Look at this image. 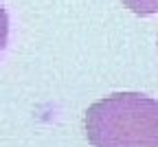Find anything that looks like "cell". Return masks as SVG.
Segmentation results:
<instances>
[{"label":"cell","instance_id":"6da1fadb","mask_svg":"<svg viewBox=\"0 0 158 147\" xmlns=\"http://www.w3.org/2000/svg\"><path fill=\"white\" fill-rule=\"evenodd\" d=\"M92 147H158V99L116 92L94 101L84 116Z\"/></svg>","mask_w":158,"mask_h":147},{"label":"cell","instance_id":"7a4b0ae2","mask_svg":"<svg viewBox=\"0 0 158 147\" xmlns=\"http://www.w3.org/2000/svg\"><path fill=\"white\" fill-rule=\"evenodd\" d=\"M123 5L136 15H152L158 11V0H123Z\"/></svg>","mask_w":158,"mask_h":147},{"label":"cell","instance_id":"3957f363","mask_svg":"<svg viewBox=\"0 0 158 147\" xmlns=\"http://www.w3.org/2000/svg\"><path fill=\"white\" fill-rule=\"evenodd\" d=\"M7 40H9V15H7V9L0 5V53L5 51Z\"/></svg>","mask_w":158,"mask_h":147}]
</instances>
